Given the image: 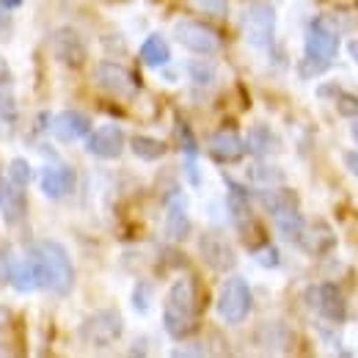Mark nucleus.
Returning <instances> with one entry per match:
<instances>
[{"mask_svg": "<svg viewBox=\"0 0 358 358\" xmlns=\"http://www.w3.org/2000/svg\"><path fill=\"white\" fill-rule=\"evenodd\" d=\"M163 231L171 243H185L190 237V215H187V201L182 196H174L169 201L166 210V221H163Z\"/></svg>", "mask_w": 358, "mask_h": 358, "instance_id": "obj_18", "label": "nucleus"}, {"mask_svg": "<svg viewBox=\"0 0 358 358\" xmlns=\"http://www.w3.org/2000/svg\"><path fill=\"white\" fill-rule=\"evenodd\" d=\"M199 11L210 14V17H226L229 14V0H190Z\"/></svg>", "mask_w": 358, "mask_h": 358, "instance_id": "obj_29", "label": "nucleus"}, {"mask_svg": "<svg viewBox=\"0 0 358 358\" xmlns=\"http://www.w3.org/2000/svg\"><path fill=\"white\" fill-rule=\"evenodd\" d=\"M243 34L245 42L257 50H268L275 42V8L268 0H251L243 11Z\"/></svg>", "mask_w": 358, "mask_h": 358, "instance_id": "obj_4", "label": "nucleus"}, {"mask_svg": "<svg viewBox=\"0 0 358 358\" xmlns=\"http://www.w3.org/2000/svg\"><path fill=\"white\" fill-rule=\"evenodd\" d=\"M251 301H254V298H251L248 281L240 278V275H231V278L224 281L215 306H218V314H221L224 322L240 325V322H245V317L251 314Z\"/></svg>", "mask_w": 358, "mask_h": 358, "instance_id": "obj_6", "label": "nucleus"}, {"mask_svg": "<svg viewBox=\"0 0 358 358\" xmlns=\"http://www.w3.org/2000/svg\"><path fill=\"white\" fill-rule=\"evenodd\" d=\"M336 108H339L342 116H358V96H353V94H342L339 102H336Z\"/></svg>", "mask_w": 358, "mask_h": 358, "instance_id": "obj_31", "label": "nucleus"}, {"mask_svg": "<svg viewBox=\"0 0 358 358\" xmlns=\"http://www.w3.org/2000/svg\"><path fill=\"white\" fill-rule=\"evenodd\" d=\"M336 55H339V34L325 20H314L303 42V61L298 66L301 78L309 80V78L322 75L334 64Z\"/></svg>", "mask_w": 358, "mask_h": 358, "instance_id": "obj_3", "label": "nucleus"}, {"mask_svg": "<svg viewBox=\"0 0 358 358\" xmlns=\"http://www.w3.org/2000/svg\"><path fill=\"white\" fill-rule=\"evenodd\" d=\"M190 75L196 83H213V78H215V72L210 66H201V64H190Z\"/></svg>", "mask_w": 358, "mask_h": 358, "instance_id": "obj_32", "label": "nucleus"}, {"mask_svg": "<svg viewBox=\"0 0 358 358\" xmlns=\"http://www.w3.org/2000/svg\"><path fill=\"white\" fill-rule=\"evenodd\" d=\"M199 254H201V259H204L210 268L218 270V273L231 270L234 268V262H237L234 248L226 243L221 234H215V231L201 234V240H199Z\"/></svg>", "mask_w": 358, "mask_h": 358, "instance_id": "obj_13", "label": "nucleus"}, {"mask_svg": "<svg viewBox=\"0 0 358 358\" xmlns=\"http://www.w3.org/2000/svg\"><path fill=\"white\" fill-rule=\"evenodd\" d=\"M8 8H3L0 6V39H6V34H8V28H11V22H8V14H6Z\"/></svg>", "mask_w": 358, "mask_h": 358, "instance_id": "obj_35", "label": "nucleus"}, {"mask_svg": "<svg viewBox=\"0 0 358 358\" xmlns=\"http://www.w3.org/2000/svg\"><path fill=\"white\" fill-rule=\"evenodd\" d=\"M342 160H345V166H348V171L358 177V152H345L342 155Z\"/></svg>", "mask_w": 358, "mask_h": 358, "instance_id": "obj_33", "label": "nucleus"}, {"mask_svg": "<svg viewBox=\"0 0 358 358\" xmlns=\"http://www.w3.org/2000/svg\"><path fill=\"white\" fill-rule=\"evenodd\" d=\"M39 185H42V193L47 199L58 201V199H66L78 187V174L69 166H47L39 177Z\"/></svg>", "mask_w": 358, "mask_h": 358, "instance_id": "obj_16", "label": "nucleus"}, {"mask_svg": "<svg viewBox=\"0 0 358 358\" xmlns=\"http://www.w3.org/2000/svg\"><path fill=\"white\" fill-rule=\"evenodd\" d=\"M334 243H336V237H334L331 226L322 224V221H317V224H312V226H303L301 240H298V245H301L306 254H312V257H322L325 251L334 248Z\"/></svg>", "mask_w": 358, "mask_h": 358, "instance_id": "obj_19", "label": "nucleus"}, {"mask_svg": "<svg viewBox=\"0 0 358 358\" xmlns=\"http://www.w3.org/2000/svg\"><path fill=\"white\" fill-rule=\"evenodd\" d=\"M270 215H273V224L281 231L284 240H289V243H298L301 240V231H303L306 224H303V215L298 213V204H284V207L273 210Z\"/></svg>", "mask_w": 358, "mask_h": 358, "instance_id": "obj_20", "label": "nucleus"}, {"mask_svg": "<svg viewBox=\"0 0 358 358\" xmlns=\"http://www.w3.org/2000/svg\"><path fill=\"white\" fill-rule=\"evenodd\" d=\"M174 39L185 50L199 52V55H213L221 47L218 34L213 28H207L204 22H196V20H179L174 25Z\"/></svg>", "mask_w": 358, "mask_h": 358, "instance_id": "obj_9", "label": "nucleus"}, {"mask_svg": "<svg viewBox=\"0 0 358 358\" xmlns=\"http://www.w3.org/2000/svg\"><path fill=\"white\" fill-rule=\"evenodd\" d=\"M8 177L14 179L17 185H31V177H34V171H31V166H28V160H22V157H14L11 163H8Z\"/></svg>", "mask_w": 358, "mask_h": 358, "instance_id": "obj_27", "label": "nucleus"}, {"mask_svg": "<svg viewBox=\"0 0 358 358\" xmlns=\"http://www.w3.org/2000/svg\"><path fill=\"white\" fill-rule=\"evenodd\" d=\"M149 298H152V287L146 281H138L135 284V292H133V309L138 314H146L149 312Z\"/></svg>", "mask_w": 358, "mask_h": 358, "instance_id": "obj_28", "label": "nucleus"}, {"mask_svg": "<svg viewBox=\"0 0 358 358\" xmlns=\"http://www.w3.org/2000/svg\"><path fill=\"white\" fill-rule=\"evenodd\" d=\"M254 259H257L262 268H275V265H278V251H275L273 245H262V248L254 251Z\"/></svg>", "mask_w": 358, "mask_h": 358, "instance_id": "obj_30", "label": "nucleus"}, {"mask_svg": "<svg viewBox=\"0 0 358 358\" xmlns=\"http://www.w3.org/2000/svg\"><path fill=\"white\" fill-rule=\"evenodd\" d=\"M130 149H133L135 157L152 163V160H160L169 146H166L163 141H157V138H149V135H133V138H130Z\"/></svg>", "mask_w": 358, "mask_h": 358, "instance_id": "obj_24", "label": "nucleus"}, {"mask_svg": "<svg viewBox=\"0 0 358 358\" xmlns=\"http://www.w3.org/2000/svg\"><path fill=\"white\" fill-rule=\"evenodd\" d=\"M17 116H20V110H17L14 91L11 86H3L0 89V124H8V130H11L17 124Z\"/></svg>", "mask_w": 358, "mask_h": 358, "instance_id": "obj_25", "label": "nucleus"}, {"mask_svg": "<svg viewBox=\"0 0 358 358\" xmlns=\"http://www.w3.org/2000/svg\"><path fill=\"white\" fill-rule=\"evenodd\" d=\"M207 149H210L213 160H218V163H237V160H243V155L248 152V149H245V141L237 133H231V130H221V133L210 135Z\"/></svg>", "mask_w": 358, "mask_h": 358, "instance_id": "obj_17", "label": "nucleus"}, {"mask_svg": "<svg viewBox=\"0 0 358 358\" xmlns=\"http://www.w3.org/2000/svg\"><path fill=\"white\" fill-rule=\"evenodd\" d=\"M350 133H353V141H356V143H358V122H356V124H353V130H350Z\"/></svg>", "mask_w": 358, "mask_h": 358, "instance_id": "obj_38", "label": "nucleus"}, {"mask_svg": "<svg viewBox=\"0 0 358 358\" xmlns=\"http://www.w3.org/2000/svg\"><path fill=\"white\" fill-rule=\"evenodd\" d=\"M141 61L146 66H163L171 61V50H169V42L157 34H152L143 45H141Z\"/></svg>", "mask_w": 358, "mask_h": 358, "instance_id": "obj_22", "label": "nucleus"}, {"mask_svg": "<svg viewBox=\"0 0 358 358\" xmlns=\"http://www.w3.org/2000/svg\"><path fill=\"white\" fill-rule=\"evenodd\" d=\"M50 47L64 66H80L86 61V42L75 28H58L50 39Z\"/></svg>", "mask_w": 358, "mask_h": 358, "instance_id": "obj_12", "label": "nucleus"}, {"mask_svg": "<svg viewBox=\"0 0 358 358\" xmlns=\"http://www.w3.org/2000/svg\"><path fill=\"white\" fill-rule=\"evenodd\" d=\"M0 281L11 284L17 292H31V289L39 287L31 259L14 257L11 248H3V251H0Z\"/></svg>", "mask_w": 358, "mask_h": 358, "instance_id": "obj_10", "label": "nucleus"}, {"mask_svg": "<svg viewBox=\"0 0 358 358\" xmlns=\"http://www.w3.org/2000/svg\"><path fill=\"white\" fill-rule=\"evenodd\" d=\"M3 86H11V69H8V64L0 58V89Z\"/></svg>", "mask_w": 358, "mask_h": 358, "instance_id": "obj_34", "label": "nucleus"}, {"mask_svg": "<svg viewBox=\"0 0 358 358\" xmlns=\"http://www.w3.org/2000/svg\"><path fill=\"white\" fill-rule=\"evenodd\" d=\"M80 339L83 345H89L94 350H102V348H110L122 339L124 334V322H122V314L113 312V309H102V312L91 314L83 320L80 325Z\"/></svg>", "mask_w": 358, "mask_h": 358, "instance_id": "obj_5", "label": "nucleus"}, {"mask_svg": "<svg viewBox=\"0 0 358 358\" xmlns=\"http://www.w3.org/2000/svg\"><path fill=\"white\" fill-rule=\"evenodd\" d=\"M124 143H127V138L122 133V127L105 124V127L89 133V138H86V152L94 155V157H99V160H116V157H122Z\"/></svg>", "mask_w": 358, "mask_h": 358, "instance_id": "obj_11", "label": "nucleus"}, {"mask_svg": "<svg viewBox=\"0 0 358 358\" xmlns=\"http://www.w3.org/2000/svg\"><path fill=\"white\" fill-rule=\"evenodd\" d=\"M50 133L55 135L58 141H64V143L89 138L91 119L86 116V113H80V110H61V113L50 122Z\"/></svg>", "mask_w": 358, "mask_h": 358, "instance_id": "obj_15", "label": "nucleus"}, {"mask_svg": "<svg viewBox=\"0 0 358 358\" xmlns=\"http://www.w3.org/2000/svg\"><path fill=\"white\" fill-rule=\"evenodd\" d=\"M245 149L251 155H257V157H268V155H273L278 149V138H275V133L270 127L257 124V127H251V133L245 138Z\"/></svg>", "mask_w": 358, "mask_h": 358, "instance_id": "obj_21", "label": "nucleus"}, {"mask_svg": "<svg viewBox=\"0 0 358 358\" xmlns=\"http://www.w3.org/2000/svg\"><path fill=\"white\" fill-rule=\"evenodd\" d=\"M94 83L105 94L119 96V99H133L138 94V83H135L133 72L124 69L122 64H113V61H99L94 66Z\"/></svg>", "mask_w": 358, "mask_h": 358, "instance_id": "obj_7", "label": "nucleus"}, {"mask_svg": "<svg viewBox=\"0 0 358 358\" xmlns=\"http://www.w3.org/2000/svg\"><path fill=\"white\" fill-rule=\"evenodd\" d=\"M0 6L11 11V8H17V6H22V0H0Z\"/></svg>", "mask_w": 358, "mask_h": 358, "instance_id": "obj_36", "label": "nucleus"}, {"mask_svg": "<svg viewBox=\"0 0 358 358\" xmlns=\"http://www.w3.org/2000/svg\"><path fill=\"white\" fill-rule=\"evenodd\" d=\"M39 287H45L55 295H69L75 287V265L66 254V248L55 240H39L34 243L28 254Z\"/></svg>", "mask_w": 358, "mask_h": 358, "instance_id": "obj_1", "label": "nucleus"}, {"mask_svg": "<svg viewBox=\"0 0 358 358\" xmlns=\"http://www.w3.org/2000/svg\"><path fill=\"white\" fill-rule=\"evenodd\" d=\"M163 328L171 339H185L196 328V284L177 278L163 303Z\"/></svg>", "mask_w": 358, "mask_h": 358, "instance_id": "obj_2", "label": "nucleus"}, {"mask_svg": "<svg viewBox=\"0 0 358 358\" xmlns=\"http://www.w3.org/2000/svg\"><path fill=\"white\" fill-rule=\"evenodd\" d=\"M306 301L314 312L328 322H345L348 320V301L342 295V289L331 281L317 284L312 289H306Z\"/></svg>", "mask_w": 358, "mask_h": 358, "instance_id": "obj_8", "label": "nucleus"}, {"mask_svg": "<svg viewBox=\"0 0 358 358\" xmlns=\"http://www.w3.org/2000/svg\"><path fill=\"white\" fill-rule=\"evenodd\" d=\"M348 50H350V55H353V61H356V66H358V42H350Z\"/></svg>", "mask_w": 358, "mask_h": 358, "instance_id": "obj_37", "label": "nucleus"}, {"mask_svg": "<svg viewBox=\"0 0 358 358\" xmlns=\"http://www.w3.org/2000/svg\"><path fill=\"white\" fill-rule=\"evenodd\" d=\"M248 177H251V182H259V185H278L284 179V174L275 166H254L248 171Z\"/></svg>", "mask_w": 358, "mask_h": 358, "instance_id": "obj_26", "label": "nucleus"}, {"mask_svg": "<svg viewBox=\"0 0 358 358\" xmlns=\"http://www.w3.org/2000/svg\"><path fill=\"white\" fill-rule=\"evenodd\" d=\"M179 141H182V152H185V171L193 185H199V169H196V155H199V146H196V138L190 133V127L185 122H179L177 127Z\"/></svg>", "mask_w": 358, "mask_h": 358, "instance_id": "obj_23", "label": "nucleus"}, {"mask_svg": "<svg viewBox=\"0 0 358 358\" xmlns=\"http://www.w3.org/2000/svg\"><path fill=\"white\" fill-rule=\"evenodd\" d=\"M0 213L6 218V224H20L28 213V199H25V190L22 185H17L14 179L8 177H0Z\"/></svg>", "mask_w": 358, "mask_h": 358, "instance_id": "obj_14", "label": "nucleus"}]
</instances>
